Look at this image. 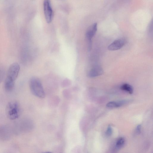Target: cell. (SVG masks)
<instances>
[{"mask_svg":"<svg viewBox=\"0 0 153 153\" xmlns=\"http://www.w3.org/2000/svg\"><path fill=\"white\" fill-rule=\"evenodd\" d=\"M14 85V81L6 77L4 83L5 90L7 92H10L13 89Z\"/></svg>","mask_w":153,"mask_h":153,"instance_id":"cell-9","label":"cell"},{"mask_svg":"<svg viewBox=\"0 0 153 153\" xmlns=\"http://www.w3.org/2000/svg\"><path fill=\"white\" fill-rule=\"evenodd\" d=\"M126 41L123 39H118L114 41L108 47L110 51H116L121 48L125 44Z\"/></svg>","mask_w":153,"mask_h":153,"instance_id":"cell-6","label":"cell"},{"mask_svg":"<svg viewBox=\"0 0 153 153\" xmlns=\"http://www.w3.org/2000/svg\"><path fill=\"white\" fill-rule=\"evenodd\" d=\"M21 109L19 103L15 101L8 103L6 108V113L7 117L10 120L17 119L20 114Z\"/></svg>","mask_w":153,"mask_h":153,"instance_id":"cell-2","label":"cell"},{"mask_svg":"<svg viewBox=\"0 0 153 153\" xmlns=\"http://www.w3.org/2000/svg\"><path fill=\"white\" fill-rule=\"evenodd\" d=\"M120 88L121 90L127 91L130 94H132L133 92V89L132 87L128 84H123Z\"/></svg>","mask_w":153,"mask_h":153,"instance_id":"cell-10","label":"cell"},{"mask_svg":"<svg viewBox=\"0 0 153 153\" xmlns=\"http://www.w3.org/2000/svg\"><path fill=\"white\" fill-rule=\"evenodd\" d=\"M20 69V66L18 63L12 64L8 69L7 77L15 81L18 76Z\"/></svg>","mask_w":153,"mask_h":153,"instance_id":"cell-4","label":"cell"},{"mask_svg":"<svg viewBox=\"0 0 153 153\" xmlns=\"http://www.w3.org/2000/svg\"><path fill=\"white\" fill-rule=\"evenodd\" d=\"M103 71L100 65H96L92 68L88 72V75L90 77H96L103 74Z\"/></svg>","mask_w":153,"mask_h":153,"instance_id":"cell-7","label":"cell"},{"mask_svg":"<svg viewBox=\"0 0 153 153\" xmlns=\"http://www.w3.org/2000/svg\"><path fill=\"white\" fill-rule=\"evenodd\" d=\"M128 102L127 100H122L118 101H111L107 103L106 106L109 108H116L120 107Z\"/></svg>","mask_w":153,"mask_h":153,"instance_id":"cell-8","label":"cell"},{"mask_svg":"<svg viewBox=\"0 0 153 153\" xmlns=\"http://www.w3.org/2000/svg\"><path fill=\"white\" fill-rule=\"evenodd\" d=\"M141 130V126L140 125H138L137 127L136 131L138 134H140V133Z\"/></svg>","mask_w":153,"mask_h":153,"instance_id":"cell-14","label":"cell"},{"mask_svg":"<svg viewBox=\"0 0 153 153\" xmlns=\"http://www.w3.org/2000/svg\"><path fill=\"white\" fill-rule=\"evenodd\" d=\"M43 7L45 18L46 22L50 23L52 21L53 13L50 0H44Z\"/></svg>","mask_w":153,"mask_h":153,"instance_id":"cell-3","label":"cell"},{"mask_svg":"<svg viewBox=\"0 0 153 153\" xmlns=\"http://www.w3.org/2000/svg\"><path fill=\"white\" fill-rule=\"evenodd\" d=\"M125 143V140L123 138H119L116 143L115 147L116 149L119 150L124 145Z\"/></svg>","mask_w":153,"mask_h":153,"instance_id":"cell-11","label":"cell"},{"mask_svg":"<svg viewBox=\"0 0 153 153\" xmlns=\"http://www.w3.org/2000/svg\"><path fill=\"white\" fill-rule=\"evenodd\" d=\"M29 87L30 91L34 96L40 98H43L45 93L39 79L35 77L31 78L29 81Z\"/></svg>","mask_w":153,"mask_h":153,"instance_id":"cell-1","label":"cell"},{"mask_svg":"<svg viewBox=\"0 0 153 153\" xmlns=\"http://www.w3.org/2000/svg\"><path fill=\"white\" fill-rule=\"evenodd\" d=\"M97 30V23H95L91 25L86 32V37L88 42V46H92L91 39L95 35Z\"/></svg>","mask_w":153,"mask_h":153,"instance_id":"cell-5","label":"cell"},{"mask_svg":"<svg viewBox=\"0 0 153 153\" xmlns=\"http://www.w3.org/2000/svg\"><path fill=\"white\" fill-rule=\"evenodd\" d=\"M4 70L2 67L0 65V83L1 82L4 76Z\"/></svg>","mask_w":153,"mask_h":153,"instance_id":"cell-13","label":"cell"},{"mask_svg":"<svg viewBox=\"0 0 153 153\" xmlns=\"http://www.w3.org/2000/svg\"><path fill=\"white\" fill-rule=\"evenodd\" d=\"M112 128L110 125L108 126L106 131V134L108 136H110L112 133Z\"/></svg>","mask_w":153,"mask_h":153,"instance_id":"cell-12","label":"cell"}]
</instances>
